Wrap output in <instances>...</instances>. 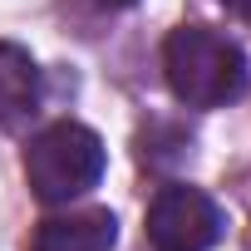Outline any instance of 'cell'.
Segmentation results:
<instances>
[{
    "instance_id": "6da1fadb",
    "label": "cell",
    "mask_w": 251,
    "mask_h": 251,
    "mask_svg": "<svg viewBox=\"0 0 251 251\" xmlns=\"http://www.w3.org/2000/svg\"><path fill=\"white\" fill-rule=\"evenodd\" d=\"M163 74L187 108H222L241 99L251 79L241 45L212 25H177L163 45Z\"/></svg>"
},
{
    "instance_id": "7a4b0ae2",
    "label": "cell",
    "mask_w": 251,
    "mask_h": 251,
    "mask_svg": "<svg viewBox=\"0 0 251 251\" xmlns=\"http://www.w3.org/2000/svg\"><path fill=\"white\" fill-rule=\"evenodd\" d=\"M108 168V153H103V138L94 128L74 118H59L50 128H40L25 148V182L40 202H74L84 197L89 187H99Z\"/></svg>"
},
{
    "instance_id": "3957f363",
    "label": "cell",
    "mask_w": 251,
    "mask_h": 251,
    "mask_svg": "<svg viewBox=\"0 0 251 251\" xmlns=\"http://www.w3.org/2000/svg\"><path fill=\"white\" fill-rule=\"evenodd\" d=\"M222 207L182 182L158 187V197L148 202V246L153 251H212L222 236Z\"/></svg>"
},
{
    "instance_id": "277c9868",
    "label": "cell",
    "mask_w": 251,
    "mask_h": 251,
    "mask_svg": "<svg viewBox=\"0 0 251 251\" xmlns=\"http://www.w3.org/2000/svg\"><path fill=\"white\" fill-rule=\"evenodd\" d=\"M113 246H118V222L108 207L45 217L35 231V251H113Z\"/></svg>"
},
{
    "instance_id": "5b68a950",
    "label": "cell",
    "mask_w": 251,
    "mask_h": 251,
    "mask_svg": "<svg viewBox=\"0 0 251 251\" xmlns=\"http://www.w3.org/2000/svg\"><path fill=\"white\" fill-rule=\"evenodd\" d=\"M40 103V69L30 50L0 40V123H20Z\"/></svg>"
},
{
    "instance_id": "8992f818",
    "label": "cell",
    "mask_w": 251,
    "mask_h": 251,
    "mask_svg": "<svg viewBox=\"0 0 251 251\" xmlns=\"http://www.w3.org/2000/svg\"><path fill=\"white\" fill-rule=\"evenodd\" d=\"M222 5H226L236 20H246V25H251V0H222Z\"/></svg>"
},
{
    "instance_id": "52a82bcc",
    "label": "cell",
    "mask_w": 251,
    "mask_h": 251,
    "mask_svg": "<svg viewBox=\"0 0 251 251\" xmlns=\"http://www.w3.org/2000/svg\"><path fill=\"white\" fill-rule=\"evenodd\" d=\"M94 5H103V10H128V5H138V0H94Z\"/></svg>"
}]
</instances>
